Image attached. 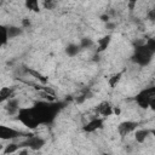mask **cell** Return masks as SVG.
Returning a JSON list of instances; mask_svg holds the SVG:
<instances>
[{"label": "cell", "mask_w": 155, "mask_h": 155, "mask_svg": "<svg viewBox=\"0 0 155 155\" xmlns=\"http://www.w3.org/2000/svg\"><path fill=\"white\" fill-rule=\"evenodd\" d=\"M7 30H8V38H10V39H13V38H16V36H19V35L23 33V29H22V28L15 27V25L7 27Z\"/></svg>", "instance_id": "17"}, {"label": "cell", "mask_w": 155, "mask_h": 155, "mask_svg": "<svg viewBox=\"0 0 155 155\" xmlns=\"http://www.w3.org/2000/svg\"><path fill=\"white\" fill-rule=\"evenodd\" d=\"M0 33H1V45L5 46L8 41V30L6 25H0Z\"/></svg>", "instance_id": "19"}, {"label": "cell", "mask_w": 155, "mask_h": 155, "mask_svg": "<svg viewBox=\"0 0 155 155\" xmlns=\"http://www.w3.org/2000/svg\"><path fill=\"white\" fill-rule=\"evenodd\" d=\"M13 97V88L12 87H2L0 90V102H5Z\"/></svg>", "instance_id": "13"}, {"label": "cell", "mask_w": 155, "mask_h": 155, "mask_svg": "<svg viewBox=\"0 0 155 155\" xmlns=\"http://www.w3.org/2000/svg\"><path fill=\"white\" fill-rule=\"evenodd\" d=\"M147 17H148V19H149L150 22H154V23H155V8H151V10L148 12Z\"/></svg>", "instance_id": "25"}, {"label": "cell", "mask_w": 155, "mask_h": 155, "mask_svg": "<svg viewBox=\"0 0 155 155\" xmlns=\"http://www.w3.org/2000/svg\"><path fill=\"white\" fill-rule=\"evenodd\" d=\"M149 133H150V130H145V128H143V130H137V131L134 132V138H136V140H137L138 143H144L145 139H147V137L149 136Z\"/></svg>", "instance_id": "12"}, {"label": "cell", "mask_w": 155, "mask_h": 155, "mask_svg": "<svg viewBox=\"0 0 155 155\" xmlns=\"http://www.w3.org/2000/svg\"><path fill=\"white\" fill-rule=\"evenodd\" d=\"M150 133H151V134H153V136L155 137V128H153V130H150Z\"/></svg>", "instance_id": "31"}, {"label": "cell", "mask_w": 155, "mask_h": 155, "mask_svg": "<svg viewBox=\"0 0 155 155\" xmlns=\"http://www.w3.org/2000/svg\"><path fill=\"white\" fill-rule=\"evenodd\" d=\"M22 25H23V28L30 27V21H29L28 18H23V19H22Z\"/></svg>", "instance_id": "26"}, {"label": "cell", "mask_w": 155, "mask_h": 155, "mask_svg": "<svg viewBox=\"0 0 155 155\" xmlns=\"http://www.w3.org/2000/svg\"><path fill=\"white\" fill-rule=\"evenodd\" d=\"M96 111H97L99 115H102L103 117H108V116H110V115L114 113V109H113V107H111V104H110L109 102L104 101V102H102V103H99V104L97 105Z\"/></svg>", "instance_id": "9"}, {"label": "cell", "mask_w": 155, "mask_h": 155, "mask_svg": "<svg viewBox=\"0 0 155 155\" xmlns=\"http://www.w3.org/2000/svg\"><path fill=\"white\" fill-rule=\"evenodd\" d=\"M21 148L22 147H28V148H30V149H33V150H39V149H41L44 145H45V139L44 138H41V137H39V136H33V134H30L24 142H22L21 144Z\"/></svg>", "instance_id": "6"}, {"label": "cell", "mask_w": 155, "mask_h": 155, "mask_svg": "<svg viewBox=\"0 0 155 155\" xmlns=\"http://www.w3.org/2000/svg\"><path fill=\"white\" fill-rule=\"evenodd\" d=\"M138 126V122L136 121H124L117 126V132L120 133V136H126L131 132H133Z\"/></svg>", "instance_id": "7"}, {"label": "cell", "mask_w": 155, "mask_h": 155, "mask_svg": "<svg viewBox=\"0 0 155 155\" xmlns=\"http://www.w3.org/2000/svg\"><path fill=\"white\" fill-rule=\"evenodd\" d=\"M21 148V145L19 144H15V143H10V144H7L6 147H5V149H4V154L5 155H8V154H12V153H16V151H18V149Z\"/></svg>", "instance_id": "20"}, {"label": "cell", "mask_w": 155, "mask_h": 155, "mask_svg": "<svg viewBox=\"0 0 155 155\" xmlns=\"http://www.w3.org/2000/svg\"><path fill=\"white\" fill-rule=\"evenodd\" d=\"M42 4H44V7L46 10H53L56 7V0H42Z\"/></svg>", "instance_id": "23"}, {"label": "cell", "mask_w": 155, "mask_h": 155, "mask_svg": "<svg viewBox=\"0 0 155 155\" xmlns=\"http://www.w3.org/2000/svg\"><path fill=\"white\" fill-rule=\"evenodd\" d=\"M39 96H40L44 101H47V102H53V101H56V96H53V94H51V93H48V92H46V91H41V92L39 93Z\"/></svg>", "instance_id": "22"}, {"label": "cell", "mask_w": 155, "mask_h": 155, "mask_svg": "<svg viewBox=\"0 0 155 155\" xmlns=\"http://www.w3.org/2000/svg\"><path fill=\"white\" fill-rule=\"evenodd\" d=\"M122 74H124V71H120V73H116V74H114L113 76H110V78H109L108 84H109V86H110L111 88H114V87L117 85V82L120 81V79H121Z\"/></svg>", "instance_id": "18"}, {"label": "cell", "mask_w": 155, "mask_h": 155, "mask_svg": "<svg viewBox=\"0 0 155 155\" xmlns=\"http://www.w3.org/2000/svg\"><path fill=\"white\" fill-rule=\"evenodd\" d=\"M130 1V4H131V6H133V4H136L138 0H128Z\"/></svg>", "instance_id": "30"}, {"label": "cell", "mask_w": 155, "mask_h": 155, "mask_svg": "<svg viewBox=\"0 0 155 155\" xmlns=\"http://www.w3.org/2000/svg\"><path fill=\"white\" fill-rule=\"evenodd\" d=\"M114 114L115 115H119L120 114V109L119 108H114Z\"/></svg>", "instance_id": "29"}, {"label": "cell", "mask_w": 155, "mask_h": 155, "mask_svg": "<svg viewBox=\"0 0 155 155\" xmlns=\"http://www.w3.org/2000/svg\"><path fill=\"white\" fill-rule=\"evenodd\" d=\"M110 40H111V35H109V34H108V35H105V36H103V38H101V39L97 41V44H98L97 53L105 51V50L108 48L109 44H110Z\"/></svg>", "instance_id": "11"}, {"label": "cell", "mask_w": 155, "mask_h": 155, "mask_svg": "<svg viewBox=\"0 0 155 155\" xmlns=\"http://www.w3.org/2000/svg\"><path fill=\"white\" fill-rule=\"evenodd\" d=\"M154 98H155V86L149 87V88H145V90H142L139 93L136 94L134 101L137 102V104L140 108L147 109V108H149L150 101L154 99Z\"/></svg>", "instance_id": "4"}, {"label": "cell", "mask_w": 155, "mask_h": 155, "mask_svg": "<svg viewBox=\"0 0 155 155\" xmlns=\"http://www.w3.org/2000/svg\"><path fill=\"white\" fill-rule=\"evenodd\" d=\"M24 5L28 10L33 11V12H39L40 7H39V0H25Z\"/></svg>", "instance_id": "16"}, {"label": "cell", "mask_w": 155, "mask_h": 155, "mask_svg": "<svg viewBox=\"0 0 155 155\" xmlns=\"http://www.w3.org/2000/svg\"><path fill=\"white\" fill-rule=\"evenodd\" d=\"M103 122H104L103 117H94V119H92L91 121H88V122L82 127V130H84L85 132H87V133L94 132V131H97V130H99V128L103 127Z\"/></svg>", "instance_id": "8"}, {"label": "cell", "mask_w": 155, "mask_h": 155, "mask_svg": "<svg viewBox=\"0 0 155 155\" xmlns=\"http://www.w3.org/2000/svg\"><path fill=\"white\" fill-rule=\"evenodd\" d=\"M80 47L81 48H90V47H92L93 46V41H92V39H90V38H82L81 40H80Z\"/></svg>", "instance_id": "21"}, {"label": "cell", "mask_w": 155, "mask_h": 155, "mask_svg": "<svg viewBox=\"0 0 155 155\" xmlns=\"http://www.w3.org/2000/svg\"><path fill=\"white\" fill-rule=\"evenodd\" d=\"M5 108H6V110H7V113H8L10 115L17 114L18 110L21 109V108H19V102H18V99H16V98H10Z\"/></svg>", "instance_id": "10"}, {"label": "cell", "mask_w": 155, "mask_h": 155, "mask_svg": "<svg viewBox=\"0 0 155 155\" xmlns=\"http://www.w3.org/2000/svg\"><path fill=\"white\" fill-rule=\"evenodd\" d=\"M145 44H147V45H148V47H149V48L155 53V38H150V39H148Z\"/></svg>", "instance_id": "24"}, {"label": "cell", "mask_w": 155, "mask_h": 155, "mask_svg": "<svg viewBox=\"0 0 155 155\" xmlns=\"http://www.w3.org/2000/svg\"><path fill=\"white\" fill-rule=\"evenodd\" d=\"M101 21H103V22H109V16H108V15H102V16H101Z\"/></svg>", "instance_id": "28"}, {"label": "cell", "mask_w": 155, "mask_h": 155, "mask_svg": "<svg viewBox=\"0 0 155 155\" xmlns=\"http://www.w3.org/2000/svg\"><path fill=\"white\" fill-rule=\"evenodd\" d=\"M22 136L29 137L30 134H29V133L21 132V131H17V130L11 128V127H7V126H5V125H1V126H0V138L4 139V140L15 139V138H18V137H22Z\"/></svg>", "instance_id": "5"}, {"label": "cell", "mask_w": 155, "mask_h": 155, "mask_svg": "<svg viewBox=\"0 0 155 155\" xmlns=\"http://www.w3.org/2000/svg\"><path fill=\"white\" fill-rule=\"evenodd\" d=\"M81 47L80 45H76V44H69L67 47H65V53L69 56V57H74L76 56L79 52H80Z\"/></svg>", "instance_id": "14"}, {"label": "cell", "mask_w": 155, "mask_h": 155, "mask_svg": "<svg viewBox=\"0 0 155 155\" xmlns=\"http://www.w3.org/2000/svg\"><path fill=\"white\" fill-rule=\"evenodd\" d=\"M17 119L28 128H36L40 124L38 122L33 110H31V107L30 108H21L17 113Z\"/></svg>", "instance_id": "3"}, {"label": "cell", "mask_w": 155, "mask_h": 155, "mask_svg": "<svg viewBox=\"0 0 155 155\" xmlns=\"http://www.w3.org/2000/svg\"><path fill=\"white\" fill-rule=\"evenodd\" d=\"M154 52L148 47L147 44H136L133 48V53L131 56V61L140 67L148 65L151 62Z\"/></svg>", "instance_id": "2"}, {"label": "cell", "mask_w": 155, "mask_h": 155, "mask_svg": "<svg viewBox=\"0 0 155 155\" xmlns=\"http://www.w3.org/2000/svg\"><path fill=\"white\" fill-rule=\"evenodd\" d=\"M116 27V24L115 23H110V22H107V24H105V28L107 29H114Z\"/></svg>", "instance_id": "27"}, {"label": "cell", "mask_w": 155, "mask_h": 155, "mask_svg": "<svg viewBox=\"0 0 155 155\" xmlns=\"http://www.w3.org/2000/svg\"><path fill=\"white\" fill-rule=\"evenodd\" d=\"M65 107L64 102H47V101H39L35 102L31 107V110L40 125L52 124L58 115V113Z\"/></svg>", "instance_id": "1"}, {"label": "cell", "mask_w": 155, "mask_h": 155, "mask_svg": "<svg viewBox=\"0 0 155 155\" xmlns=\"http://www.w3.org/2000/svg\"><path fill=\"white\" fill-rule=\"evenodd\" d=\"M25 71H27L28 74H30L31 76H34L35 79H38L39 81H41L42 84H46V82H47V78L44 76L42 74H40L39 71H36V70H34V69H30V68H25Z\"/></svg>", "instance_id": "15"}]
</instances>
